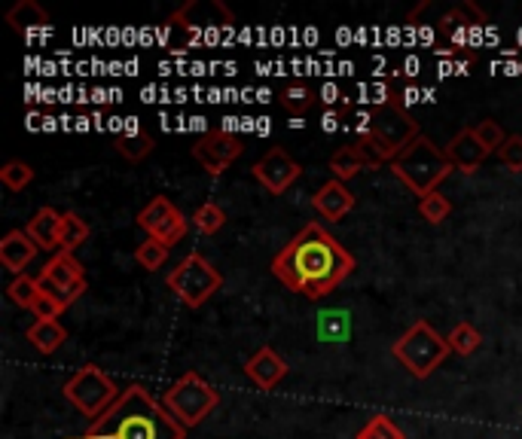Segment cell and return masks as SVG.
<instances>
[{
    "label": "cell",
    "mask_w": 522,
    "mask_h": 439,
    "mask_svg": "<svg viewBox=\"0 0 522 439\" xmlns=\"http://www.w3.org/2000/svg\"><path fill=\"white\" fill-rule=\"evenodd\" d=\"M165 257H168V247L156 238H147L144 244L135 247V263L147 272H156L165 263Z\"/></svg>",
    "instance_id": "obj_29"
},
{
    "label": "cell",
    "mask_w": 522,
    "mask_h": 439,
    "mask_svg": "<svg viewBox=\"0 0 522 439\" xmlns=\"http://www.w3.org/2000/svg\"><path fill=\"white\" fill-rule=\"evenodd\" d=\"M446 156H449V162L458 168V171H464V174H474L492 153L480 144V138L474 135V129H461L452 141H449V147H446Z\"/></svg>",
    "instance_id": "obj_14"
},
{
    "label": "cell",
    "mask_w": 522,
    "mask_h": 439,
    "mask_svg": "<svg viewBox=\"0 0 522 439\" xmlns=\"http://www.w3.org/2000/svg\"><path fill=\"white\" fill-rule=\"evenodd\" d=\"M193 226H196V232H202V235H217V232L226 226V214H223L220 205L205 202V205L196 208V214H193Z\"/></svg>",
    "instance_id": "obj_26"
},
{
    "label": "cell",
    "mask_w": 522,
    "mask_h": 439,
    "mask_svg": "<svg viewBox=\"0 0 522 439\" xmlns=\"http://www.w3.org/2000/svg\"><path fill=\"white\" fill-rule=\"evenodd\" d=\"M120 388L113 385V379L104 372V369H98V366H83L80 372H74V379L65 385V397L89 418V421H95V418H101L116 400H120Z\"/></svg>",
    "instance_id": "obj_8"
},
{
    "label": "cell",
    "mask_w": 522,
    "mask_h": 439,
    "mask_svg": "<svg viewBox=\"0 0 522 439\" xmlns=\"http://www.w3.org/2000/svg\"><path fill=\"white\" fill-rule=\"evenodd\" d=\"M34 177H37V171L28 162H19V159H13V162H7L4 168H0V183H4L7 190H13V193H22L28 183H34Z\"/></svg>",
    "instance_id": "obj_24"
},
{
    "label": "cell",
    "mask_w": 522,
    "mask_h": 439,
    "mask_svg": "<svg viewBox=\"0 0 522 439\" xmlns=\"http://www.w3.org/2000/svg\"><path fill=\"white\" fill-rule=\"evenodd\" d=\"M37 281L49 296H55L65 308L74 305L89 287L86 284V269L80 266V260L74 254H68V250H58L55 257H49V263L40 269Z\"/></svg>",
    "instance_id": "obj_9"
},
{
    "label": "cell",
    "mask_w": 522,
    "mask_h": 439,
    "mask_svg": "<svg viewBox=\"0 0 522 439\" xmlns=\"http://www.w3.org/2000/svg\"><path fill=\"white\" fill-rule=\"evenodd\" d=\"M251 174L257 177V183L263 190H269V196H281L287 193L290 186H294L303 174V165L297 159H290L287 150L281 147H272L266 156H260L251 168Z\"/></svg>",
    "instance_id": "obj_12"
},
{
    "label": "cell",
    "mask_w": 522,
    "mask_h": 439,
    "mask_svg": "<svg viewBox=\"0 0 522 439\" xmlns=\"http://www.w3.org/2000/svg\"><path fill=\"white\" fill-rule=\"evenodd\" d=\"M37 250L40 247L34 244V238L25 229H13L4 235V241H0V263H4V269L22 275V269L34 263Z\"/></svg>",
    "instance_id": "obj_17"
},
{
    "label": "cell",
    "mask_w": 522,
    "mask_h": 439,
    "mask_svg": "<svg viewBox=\"0 0 522 439\" xmlns=\"http://www.w3.org/2000/svg\"><path fill=\"white\" fill-rule=\"evenodd\" d=\"M28 342L40 351V354H55L58 348H62L68 342V330L58 324V321H34L28 327Z\"/></svg>",
    "instance_id": "obj_20"
},
{
    "label": "cell",
    "mask_w": 522,
    "mask_h": 439,
    "mask_svg": "<svg viewBox=\"0 0 522 439\" xmlns=\"http://www.w3.org/2000/svg\"><path fill=\"white\" fill-rule=\"evenodd\" d=\"M391 354L406 366L410 375H416V379H428V375H434L443 366V360L452 354V348H449L446 336H440L428 321H416L394 342Z\"/></svg>",
    "instance_id": "obj_5"
},
{
    "label": "cell",
    "mask_w": 522,
    "mask_h": 439,
    "mask_svg": "<svg viewBox=\"0 0 522 439\" xmlns=\"http://www.w3.org/2000/svg\"><path fill=\"white\" fill-rule=\"evenodd\" d=\"M62 223H65V214H58L55 208L46 205L28 220L25 232L34 238L40 250H62Z\"/></svg>",
    "instance_id": "obj_18"
},
{
    "label": "cell",
    "mask_w": 522,
    "mask_h": 439,
    "mask_svg": "<svg viewBox=\"0 0 522 439\" xmlns=\"http://www.w3.org/2000/svg\"><path fill=\"white\" fill-rule=\"evenodd\" d=\"M77 439H187V427L147 388L132 385Z\"/></svg>",
    "instance_id": "obj_2"
},
{
    "label": "cell",
    "mask_w": 522,
    "mask_h": 439,
    "mask_svg": "<svg viewBox=\"0 0 522 439\" xmlns=\"http://www.w3.org/2000/svg\"><path fill=\"white\" fill-rule=\"evenodd\" d=\"M165 287L178 296L187 308H202L223 287V275L214 263H208L199 250L187 254L165 278Z\"/></svg>",
    "instance_id": "obj_6"
},
{
    "label": "cell",
    "mask_w": 522,
    "mask_h": 439,
    "mask_svg": "<svg viewBox=\"0 0 522 439\" xmlns=\"http://www.w3.org/2000/svg\"><path fill=\"white\" fill-rule=\"evenodd\" d=\"M446 342H449L452 354H458V357H471V354L483 345V336H480V330H477L474 324L464 321V324H455V327L449 330Z\"/></svg>",
    "instance_id": "obj_22"
},
{
    "label": "cell",
    "mask_w": 522,
    "mask_h": 439,
    "mask_svg": "<svg viewBox=\"0 0 522 439\" xmlns=\"http://www.w3.org/2000/svg\"><path fill=\"white\" fill-rule=\"evenodd\" d=\"M315 101H318V95H315V89H309V86H287V89L281 92V107L290 110L294 116L312 110Z\"/></svg>",
    "instance_id": "obj_28"
},
{
    "label": "cell",
    "mask_w": 522,
    "mask_h": 439,
    "mask_svg": "<svg viewBox=\"0 0 522 439\" xmlns=\"http://www.w3.org/2000/svg\"><path fill=\"white\" fill-rule=\"evenodd\" d=\"M245 375L260 388V391H272L278 388V382L287 375V363L278 351L272 348H260L248 363H245Z\"/></svg>",
    "instance_id": "obj_15"
},
{
    "label": "cell",
    "mask_w": 522,
    "mask_h": 439,
    "mask_svg": "<svg viewBox=\"0 0 522 439\" xmlns=\"http://www.w3.org/2000/svg\"><path fill=\"white\" fill-rule=\"evenodd\" d=\"M138 226L147 232V238H156L165 247H171L187 235L190 220L181 214L178 205H171L165 196H156L147 208L138 211Z\"/></svg>",
    "instance_id": "obj_10"
},
{
    "label": "cell",
    "mask_w": 522,
    "mask_h": 439,
    "mask_svg": "<svg viewBox=\"0 0 522 439\" xmlns=\"http://www.w3.org/2000/svg\"><path fill=\"white\" fill-rule=\"evenodd\" d=\"M382 162L373 156V150L361 141V144H345V147H339L333 156H330V171H333V180H342V183H348V180H355L361 171H373V168H379Z\"/></svg>",
    "instance_id": "obj_13"
},
{
    "label": "cell",
    "mask_w": 522,
    "mask_h": 439,
    "mask_svg": "<svg viewBox=\"0 0 522 439\" xmlns=\"http://www.w3.org/2000/svg\"><path fill=\"white\" fill-rule=\"evenodd\" d=\"M217 403H220V394L202 379L199 372H184L181 379L162 394V406L184 427L202 424L214 412Z\"/></svg>",
    "instance_id": "obj_7"
},
{
    "label": "cell",
    "mask_w": 522,
    "mask_h": 439,
    "mask_svg": "<svg viewBox=\"0 0 522 439\" xmlns=\"http://www.w3.org/2000/svg\"><path fill=\"white\" fill-rule=\"evenodd\" d=\"M242 138L232 135V132H223V129H214V132H205L196 144H193V159L211 174H223L232 162H236L242 156Z\"/></svg>",
    "instance_id": "obj_11"
},
{
    "label": "cell",
    "mask_w": 522,
    "mask_h": 439,
    "mask_svg": "<svg viewBox=\"0 0 522 439\" xmlns=\"http://www.w3.org/2000/svg\"><path fill=\"white\" fill-rule=\"evenodd\" d=\"M419 214H422L428 223L437 226V223H443V220L452 214V202H449L440 190H437V193H428L425 199H419Z\"/></svg>",
    "instance_id": "obj_30"
},
{
    "label": "cell",
    "mask_w": 522,
    "mask_h": 439,
    "mask_svg": "<svg viewBox=\"0 0 522 439\" xmlns=\"http://www.w3.org/2000/svg\"><path fill=\"white\" fill-rule=\"evenodd\" d=\"M86 238H89V223L80 214L68 211L65 214V223H62V250L74 254L80 244H86Z\"/></svg>",
    "instance_id": "obj_25"
},
{
    "label": "cell",
    "mask_w": 522,
    "mask_h": 439,
    "mask_svg": "<svg viewBox=\"0 0 522 439\" xmlns=\"http://www.w3.org/2000/svg\"><path fill=\"white\" fill-rule=\"evenodd\" d=\"M65 311V305L58 302L55 296H49L46 290L37 296V302L31 305V315L37 318V321H58V315H62Z\"/></svg>",
    "instance_id": "obj_33"
},
{
    "label": "cell",
    "mask_w": 522,
    "mask_h": 439,
    "mask_svg": "<svg viewBox=\"0 0 522 439\" xmlns=\"http://www.w3.org/2000/svg\"><path fill=\"white\" fill-rule=\"evenodd\" d=\"M358 439H406V433L388 415H373L367 427L358 433Z\"/></svg>",
    "instance_id": "obj_31"
},
{
    "label": "cell",
    "mask_w": 522,
    "mask_h": 439,
    "mask_svg": "<svg viewBox=\"0 0 522 439\" xmlns=\"http://www.w3.org/2000/svg\"><path fill=\"white\" fill-rule=\"evenodd\" d=\"M391 174L397 180H403L416 196H428L437 193L440 183L455 171V165L449 162L446 150H440L428 135H419L410 147H406L397 159L388 162Z\"/></svg>",
    "instance_id": "obj_3"
},
{
    "label": "cell",
    "mask_w": 522,
    "mask_h": 439,
    "mask_svg": "<svg viewBox=\"0 0 522 439\" xmlns=\"http://www.w3.org/2000/svg\"><path fill=\"white\" fill-rule=\"evenodd\" d=\"M153 150H156V141L150 135H126V138L116 141V153H120L123 159H129V162H141Z\"/></svg>",
    "instance_id": "obj_27"
},
{
    "label": "cell",
    "mask_w": 522,
    "mask_h": 439,
    "mask_svg": "<svg viewBox=\"0 0 522 439\" xmlns=\"http://www.w3.org/2000/svg\"><path fill=\"white\" fill-rule=\"evenodd\" d=\"M7 25L16 34H34L49 28V13L37 4V0H19V4L7 13Z\"/></svg>",
    "instance_id": "obj_19"
},
{
    "label": "cell",
    "mask_w": 522,
    "mask_h": 439,
    "mask_svg": "<svg viewBox=\"0 0 522 439\" xmlns=\"http://www.w3.org/2000/svg\"><path fill=\"white\" fill-rule=\"evenodd\" d=\"M474 135L480 138V144H483L489 153H498V150L504 147V141H507V135H504V129H501V122H495V119L477 122V125H474Z\"/></svg>",
    "instance_id": "obj_32"
},
{
    "label": "cell",
    "mask_w": 522,
    "mask_h": 439,
    "mask_svg": "<svg viewBox=\"0 0 522 439\" xmlns=\"http://www.w3.org/2000/svg\"><path fill=\"white\" fill-rule=\"evenodd\" d=\"M40 293H43V287H40V281L31 278V275H16V278L10 281V287H7L10 302L19 305V308H28V311H31V305L37 302Z\"/></svg>",
    "instance_id": "obj_23"
},
{
    "label": "cell",
    "mask_w": 522,
    "mask_h": 439,
    "mask_svg": "<svg viewBox=\"0 0 522 439\" xmlns=\"http://www.w3.org/2000/svg\"><path fill=\"white\" fill-rule=\"evenodd\" d=\"M498 159L510 171H522V135H510L504 147L498 150Z\"/></svg>",
    "instance_id": "obj_34"
},
{
    "label": "cell",
    "mask_w": 522,
    "mask_h": 439,
    "mask_svg": "<svg viewBox=\"0 0 522 439\" xmlns=\"http://www.w3.org/2000/svg\"><path fill=\"white\" fill-rule=\"evenodd\" d=\"M352 336V315L342 308H327L318 315V339L330 342V345H339V342H348Z\"/></svg>",
    "instance_id": "obj_21"
},
{
    "label": "cell",
    "mask_w": 522,
    "mask_h": 439,
    "mask_svg": "<svg viewBox=\"0 0 522 439\" xmlns=\"http://www.w3.org/2000/svg\"><path fill=\"white\" fill-rule=\"evenodd\" d=\"M352 272L355 257L321 223H306L272 260V275L312 302L330 296Z\"/></svg>",
    "instance_id": "obj_1"
},
{
    "label": "cell",
    "mask_w": 522,
    "mask_h": 439,
    "mask_svg": "<svg viewBox=\"0 0 522 439\" xmlns=\"http://www.w3.org/2000/svg\"><path fill=\"white\" fill-rule=\"evenodd\" d=\"M312 208L324 217V220H342L348 211L355 208V193L348 190L342 180H327L321 190L312 199Z\"/></svg>",
    "instance_id": "obj_16"
},
{
    "label": "cell",
    "mask_w": 522,
    "mask_h": 439,
    "mask_svg": "<svg viewBox=\"0 0 522 439\" xmlns=\"http://www.w3.org/2000/svg\"><path fill=\"white\" fill-rule=\"evenodd\" d=\"M419 122L400 107L397 98L382 101L379 107H373L370 113V125L364 132V144L373 150V156L379 162H391L397 159L406 147H410L419 138Z\"/></svg>",
    "instance_id": "obj_4"
}]
</instances>
